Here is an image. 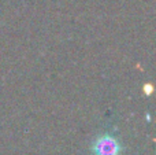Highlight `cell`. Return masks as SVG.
Here are the masks:
<instances>
[{
    "instance_id": "1",
    "label": "cell",
    "mask_w": 156,
    "mask_h": 155,
    "mask_svg": "<svg viewBox=\"0 0 156 155\" xmlns=\"http://www.w3.org/2000/svg\"><path fill=\"white\" fill-rule=\"evenodd\" d=\"M121 150L119 142L110 135L99 136L92 146V151L94 155H119Z\"/></svg>"
}]
</instances>
